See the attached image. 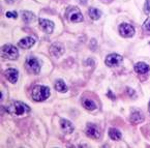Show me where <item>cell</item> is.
<instances>
[{
    "mask_svg": "<svg viewBox=\"0 0 150 148\" xmlns=\"http://www.w3.org/2000/svg\"><path fill=\"white\" fill-rule=\"evenodd\" d=\"M55 89L59 92H65V91H67V86L62 80H57L55 83Z\"/></svg>",
    "mask_w": 150,
    "mask_h": 148,
    "instance_id": "20",
    "label": "cell"
},
{
    "mask_svg": "<svg viewBox=\"0 0 150 148\" xmlns=\"http://www.w3.org/2000/svg\"><path fill=\"white\" fill-rule=\"evenodd\" d=\"M109 136L114 141H117V140L121 139V133L118 130H116V128H110L109 130Z\"/></svg>",
    "mask_w": 150,
    "mask_h": 148,
    "instance_id": "19",
    "label": "cell"
},
{
    "mask_svg": "<svg viewBox=\"0 0 150 148\" xmlns=\"http://www.w3.org/2000/svg\"><path fill=\"white\" fill-rule=\"evenodd\" d=\"M7 2H13V0H6Z\"/></svg>",
    "mask_w": 150,
    "mask_h": 148,
    "instance_id": "25",
    "label": "cell"
},
{
    "mask_svg": "<svg viewBox=\"0 0 150 148\" xmlns=\"http://www.w3.org/2000/svg\"><path fill=\"white\" fill-rule=\"evenodd\" d=\"M40 26L46 33H52L54 30V23L47 19H40Z\"/></svg>",
    "mask_w": 150,
    "mask_h": 148,
    "instance_id": "9",
    "label": "cell"
},
{
    "mask_svg": "<svg viewBox=\"0 0 150 148\" xmlns=\"http://www.w3.org/2000/svg\"><path fill=\"white\" fill-rule=\"evenodd\" d=\"M6 17H8V18L16 19L17 17H18V13H16V11H7V13H6Z\"/></svg>",
    "mask_w": 150,
    "mask_h": 148,
    "instance_id": "23",
    "label": "cell"
},
{
    "mask_svg": "<svg viewBox=\"0 0 150 148\" xmlns=\"http://www.w3.org/2000/svg\"><path fill=\"white\" fill-rule=\"evenodd\" d=\"M21 16H22V19L24 20V22L28 23V24L35 20V16L33 15L32 13H30V11H22Z\"/></svg>",
    "mask_w": 150,
    "mask_h": 148,
    "instance_id": "16",
    "label": "cell"
},
{
    "mask_svg": "<svg viewBox=\"0 0 150 148\" xmlns=\"http://www.w3.org/2000/svg\"><path fill=\"white\" fill-rule=\"evenodd\" d=\"M7 112L13 116H23L30 111L29 107L21 102H13L6 108Z\"/></svg>",
    "mask_w": 150,
    "mask_h": 148,
    "instance_id": "1",
    "label": "cell"
},
{
    "mask_svg": "<svg viewBox=\"0 0 150 148\" xmlns=\"http://www.w3.org/2000/svg\"><path fill=\"white\" fill-rule=\"evenodd\" d=\"M130 120L134 123H140L144 120V115L141 111L139 110H132V114H130Z\"/></svg>",
    "mask_w": 150,
    "mask_h": 148,
    "instance_id": "12",
    "label": "cell"
},
{
    "mask_svg": "<svg viewBox=\"0 0 150 148\" xmlns=\"http://www.w3.org/2000/svg\"><path fill=\"white\" fill-rule=\"evenodd\" d=\"M2 56L6 59L15 60L18 58L19 51L13 45H5L2 47Z\"/></svg>",
    "mask_w": 150,
    "mask_h": 148,
    "instance_id": "3",
    "label": "cell"
},
{
    "mask_svg": "<svg viewBox=\"0 0 150 148\" xmlns=\"http://www.w3.org/2000/svg\"><path fill=\"white\" fill-rule=\"evenodd\" d=\"M5 77H6V79L8 80L9 82H11V83H16V82L18 81V78H19V73L17 69H8L5 71L4 73Z\"/></svg>",
    "mask_w": 150,
    "mask_h": 148,
    "instance_id": "10",
    "label": "cell"
},
{
    "mask_svg": "<svg viewBox=\"0 0 150 148\" xmlns=\"http://www.w3.org/2000/svg\"><path fill=\"white\" fill-rule=\"evenodd\" d=\"M122 61V57L118 54H110L106 58V64L108 67H117Z\"/></svg>",
    "mask_w": 150,
    "mask_h": 148,
    "instance_id": "7",
    "label": "cell"
},
{
    "mask_svg": "<svg viewBox=\"0 0 150 148\" xmlns=\"http://www.w3.org/2000/svg\"><path fill=\"white\" fill-rule=\"evenodd\" d=\"M66 16H67V19L73 23H78L83 21V16H82L80 9L77 8V7H69L66 9Z\"/></svg>",
    "mask_w": 150,
    "mask_h": 148,
    "instance_id": "4",
    "label": "cell"
},
{
    "mask_svg": "<svg viewBox=\"0 0 150 148\" xmlns=\"http://www.w3.org/2000/svg\"><path fill=\"white\" fill-rule=\"evenodd\" d=\"M119 32L123 38H132L135 34V29L132 25L123 23L119 26Z\"/></svg>",
    "mask_w": 150,
    "mask_h": 148,
    "instance_id": "6",
    "label": "cell"
},
{
    "mask_svg": "<svg viewBox=\"0 0 150 148\" xmlns=\"http://www.w3.org/2000/svg\"><path fill=\"white\" fill-rule=\"evenodd\" d=\"M27 71L30 72L32 74H38L40 71V64L38 62V60L34 57H29L27 58L26 63H25Z\"/></svg>",
    "mask_w": 150,
    "mask_h": 148,
    "instance_id": "5",
    "label": "cell"
},
{
    "mask_svg": "<svg viewBox=\"0 0 150 148\" xmlns=\"http://www.w3.org/2000/svg\"><path fill=\"white\" fill-rule=\"evenodd\" d=\"M144 11L145 13H150V0H146L145 4H144Z\"/></svg>",
    "mask_w": 150,
    "mask_h": 148,
    "instance_id": "22",
    "label": "cell"
},
{
    "mask_svg": "<svg viewBox=\"0 0 150 148\" xmlns=\"http://www.w3.org/2000/svg\"><path fill=\"white\" fill-rule=\"evenodd\" d=\"M50 52H51L52 55L55 56V57H59V56H61L64 52L63 46H62L61 44L56 42V44H54L51 46V48H50Z\"/></svg>",
    "mask_w": 150,
    "mask_h": 148,
    "instance_id": "11",
    "label": "cell"
},
{
    "mask_svg": "<svg viewBox=\"0 0 150 148\" xmlns=\"http://www.w3.org/2000/svg\"><path fill=\"white\" fill-rule=\"evenodd\" d=\"M135 71L138 74H146L149 72V67L144 62H138L135 65Z\"/></svg>",
    "mask_w": 150,
    "mask_h": 148,
    "instance_id": "15",
    "label": "cell"
},
{
    "mask_svg": "<svg viewBox=\"0 0 150 148\" xmlns=\"http://www.w3.org/2000/svg\"><path fill=\"white\" fill-rule=\"evenodd\" d=\"M60 124H61V130L64 134H71L73 133L74 126L71 124V122H69V120L61 119L60 120Z\"/></svg>",
    "mask_w": 150,
    "mask_h": 148,
    "instance_id": "13",
    "label": "cell"
},
{
    "mask_svg": "<svg viewBox=\"0 0 150 148\" xmlns=\"http://www.w3.org/2000/svg\"><path fill=\"white\" fill-rule=\"evenodd\" d=\"M88 13L91 17V19H93V20H98L100 18V16H102V11H99V9L95 8V7H90Z\"/></svg>",
    "mask_w": 150,
    "mask_h": 148,
    "instance_id": "18",
    "label": "cell"
},
{
    "mask_svg": "<svg viewBox=\"0 0 150 148\" xmlns=\"http://www.w3.org/2000/svg\"><path fill=\"white\" fill-rule=\"evenodd\" d=\"M108 96H109V97H112L113 100H114V98H115L114 94H113V93H112V92H110V91H109V92H108Z\"/></svg>",
    "mask_w": 150,
    "mask_h": 148,
    "instance_id": "24",
    "label": "cell"
},
{
    "mask_svg": "<svg viewBox=\"0 0 150 148\" xmlns=\"http://www.w3.org/2000/svg\"><path fill=\"white\" fill-rule=\"evenodd\" d=\"M143 30L145 31L146 33L150 34V18H148L147 20L144 22L143 24Z\"/></svg>",
    "mask_w": 150,
    "mask_h": 148,
    "instance_id": "21",
    "label": "cell"
},
{
    "mask_svg": "<svg viewBox=\"0 0 150 148\" xmlns=\"http://www.w3.org/2000/svg\"><path fill=\"white\" fill-rule=\"evenodd\" d=\"M148 110H149V113H150V103H149V106H148Z\"/></svg>",
    "mask_w": 150,
    "mask_h": 148,
    "instance_id": "26",
    "label": "cell"
},
{
    "mask_svg": "<svg viewBox=\"0 0 150 148\" xmlns=\"http://www.w3.org/2000/svg\"><path fill=\"white\" fill-rule=\"evenodd\" d=\"M50 96V89L46 86L38 85L32 90V97L36 102H42Z\"/></svg>",
    "mask_w": 150,
    "mask_h": 148,
    "instance_id": "2",
    "label": "cell"
},
{
    "mask_svg": "<svg viewBox=\"0 0 150 148\" xmlns=\"http://www.w3.org/2000/svg\"><path fill=\"white\" fill-rule=\"evenodd\" d=\"M34 42H35V40H34V38H25L19 42V47L22 49H28V48H31V47L34 45Z\"/></svg>",
    "mask_w": 150,
    "mask_h": 148,
    "instance_id": "14",
    "label": "cell"
},
{
    "mask_svg": "<svg viewBox=\"0 0 150 148\" xmlns=\"http://www.w3.org/2000/svg\"><path fill=\"white\" fill-rule=\"evenodd\" d=\"M82 104H83L84 108H86L87 110H89V111H92V110H95V109H96L95 103L91 100H88V98H84V100L82 101Z\"/></svg>",
    "mask_w": 150,
    "mask_h": 148,
    "instance_id": "17",
    "label": "cell"
},
{
    "mask_svg": "<svg viewBox=\"0 0 150 148\" xmlns=\"http://www.w3.org/2000/svg\"><path fill=\"white\" fill-rule=\"evenodd\" d=\"M86 134L90 138H93V139H98L100 137V133H99L98 127L95 124L92 123H88V125L86 127Z\"/></svg>",
    "mask_w": 150,
    "mask_h": 148,
    "instance_id": "8",
    "label": "cell"
}]
</instances>
